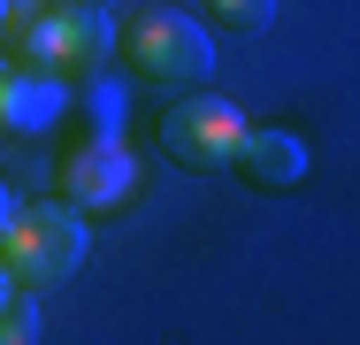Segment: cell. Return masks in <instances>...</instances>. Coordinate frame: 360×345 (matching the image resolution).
Masks as SVG:
<instances>
[{"label": "cell", "instance_id": "6da1fadb", "mask_svg": "<svg viewBox=\"0 0 360 345\" xmlns=\"http://www.w3.org/2000/svg\"><path fill=\"white\" fill-rule=\"evenodd\" d=\"M115 54V15L108 8H31V15H15L8 23V62L31 69V77H92V69Z\"/></svg>", "mask_w": 360, "mask_h": 345}, {"label": "cell", "instance_id": "7a4b0ae2", "mask_svg": "<svg viewBox=\"0 0 360 345\" xmlns=\"http://www.w3.org/2000/svg\"><path fill=\"white\" fill-rule=\"evenodd\" d=\"M0 269L8 284H23V291H54V284H70L84 269V215L62 200L46 207H23L8 215V230H0Z\"/></svg>", "mask_w": 360, "mask_h": 345}, {"label": "cell", "instance_id": "3957f363", "mask_svg": "<svg viewBox=\"0 0 360 345\" xmlns=\"http://www.w3.org/2000/svg\"><path fill=\"white\" fill-rule=\"evenodd\" d=\"M115 46L131 54V69H139L146 84H169V92H192L215 69L207 23H192L184 8H146V15H131V31H115Z\"/></svg>", "mask_w": 360, "mask_h": 345}, {"label": "cell", "instance_id": "277c9868", "mask_svg": "<svg viewBox=\"0 0 360 345\" xmlns=\"http://www.w3.org/2000/svg\"><path fill=\"white\" fill-rule=\"evenodd\" d=\"M245 115H238V100H222V92H184V100H169V115H161V153L176 161V169H192V177H215L238 161V146H245Z\"/></svg>", "mask_w": 360, "mask_h": 345}, {"label": "cell", "instance_id": "5b68a950", "mask_svg": "<svg viewBox=\"0 0 360 345\" xmlns=\"http://www.w3.org/2000/svg\"><path fill=\"white\" fill-rule=\"evenodd\" d=\"M131 192H139V161H131V146L115 131H92L84 146L62 153V207L115 215V207H131Z\"/></svg>", "mask_w": 360, "mask_h": 345}, {"label": "cell", "instance_id": "8992f818", "mask_svg": "<svg viewBox=\"0 0 360 345\" xmlns=\"http://www.w3.org/2000/svg\"><path fill=\"white\" fill-rule=\"evenodd\" d=\"M245 184H261V192H291V184H307V169H314V146L299 131H245L238 146V161H230Z\"/></svg>", "mask_w": 360, "mask_h": 345}, {"label": "cell", "instance_id": "52a82bcc", "mask_svg": "<svg viewBox=\"0 0 360 345\" xmlns=\"http://www.w3.org/2000/svg\"><path fill=\"white\" fill-rule=\"evenodd\" d=\"M70 108V77H31L0 54V138L8 131H46Z\"/></svg>", "mask_w": 360, "mask_h": 345}, {"label": "cell", "instance_id": "ba28073f", "mask_svg": "<svg viewBox=\"0 0 360 345\" xmlns=\"http://www.w3.org/2000/svg\"><path fill=\"white\" fill-rule=\"evenodd\" d=\"M70 108L92 123V131H115V115H123V84H108V77L92 69V77H84V92L70 84Z\"/></svg>", "mask_w": 360, "mask_h": 345}, {"label": "cell", "instance_id": "9c48e42d", "mask_svg": "<svg viewBox=\"0 0 360 345\" xmlns=\"http://www.w3.org/2000/svg\"><path fill=\"white\" fill-rule=\"evenodd\" d=\"M31 338H39V291L8 284L0 291V345H31Z\"/></svg>", "mask_w": 360, "mask_h": 345}, {"label": "cell", "instance_id": "30bf717a", "mask_svg": "<svg viewBox=\"0 0 360 345\" xmlns=\"http://www.w3.org/2000/svg\"><path fill=\"white\" fill-rule=\"evenodd\" d=\"M207 23H222V31H269L276 23V0H207Z\"/></svg>", "mask_w": 360, "mask_h": 345}, {"label": "cell", "instance_id": "8fae6325", "mask_svg": "<svg viewBox=\"0 0 360 345\" xmlns=\"http://www.w3.org/2000/svg\"><path fill=\"white\" fill-rule=\"evenodd\" d=\"M31 8H39V0H0V15H8V23H15V15H31Z\"/></svg>", "mask_w": 360, "mask_h": 345}, {"label": "cell", "instance_id": "7c38bea8", "mask_svg": "<svg viewBox=\"0 0 360 345\" xmlns=\"http://www.w3.org/2000/svg\"><path fill=\"white\" fill-rule=\"evenodd\" d=\"M8 215H15V192H8V177H0V230H8Z\"/></svg>", "mask_w": 360, "mask_h": 345}, {"label": "cell", "instance_id": "4fadbf2b", "mask_svg": "<svg viewBox=\"0 0 360 345\" xmlns=\"http://www.w3.org/2000/svg\"><path fill=\"white\" fill-rule=\"evenodd\" d=\"M84 8H115V0H84Z\"/></svg>", "mask_w": 360, "mask_h": 345}, {"label": "cell", "instance_id": "5bb4252c", "mask_svg": "<svg viewBox=\"0 0 360 345\" xmlns=\"http://www.w3.org/2000/svg\"><path fill=\"white\" fill-rule=\"evenodd\" d=\"M0 39H8V15H0Z\"/></svg>", "mask_w": 360, "mask_h": 345}, {"label": "cell", "instance_id": "9a60e30c", "mask_svg": "<svg viewBox=\"0 0 360 345\" xmlns=\"http://www.w3.org/2000/svg\"><path fill=\"white\" fill-rule=\"evenodd\" d=\"M0 291H8V269H0Z\"/></svg>", "mask_w": 360, "mask_h": 345}]
</instances>
